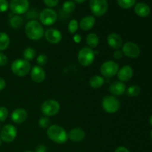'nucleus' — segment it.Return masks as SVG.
<instances>
[{
	"label": "nucleus",
	"instance_id": "obj_30",
	"mask_svg": "<svg viewBox=\"0 0 152 152\" xmlns=\"http://www.w3.org/2000/svg\"><path fill=\"white\" fill-rule=\"evenodd\" d=\"M79 27H80V25H79V22H77V20H76V19H72V20L70 21L69 24H68V31H69L71 34H75L77 31V30H78Z\"/></svg>",
	"mask_w": 152,
	"mask_h": 152
},
{
	"label": "nucleus",
	"instance_id": "obj_37",
	"mask_svg": "<svg viewBox=\"0 0 152 152\" xmlns=\"http://www.w3.org/2000/svg\"><path fill=\"white\" fill-rule=\"evenodd\" d=\"M113 56L115 59H121L123 56V51L120 50H116L113 54Z\"/></svg>",
	"mask_w": 152,
	"mask_h": 152
},
{
	"label": "nucleus",
	"instance_id": "obj_23",
	"mask_svg": "<svg viewBox=\"0 0 152 152\" xmlns=\"http://www.w3.org/2000/svg\"><path fill=\"white\" fill-rule=\"evenodd\" d=\"M99 42V37L94 33H91L86 37V43L91 48H95L96 47H97Z\"/></svg>",
	"mask_w": 152,
	"mask_h": 152
},
{
	"label": "nucleus",
	"instance_id": "obj_1",
	"mask_svg": "<svg viewBox=\"0 0 152 152\" xmlns=\"http://www.w3.org/2000/svg\"><path fill=\"white\" fill-rule=\"evenodd\" d=\"M48 137L50 140L58 144H64L68 141V135L65 129L59 125H51L47 129Z\"/></svg>",
	"mask_w": 152,
	"mask_h": 152
},
{
	"label": "nucleus",
	"instance_id": "obj_26",
	"mask_svg": "<svg viewBox=\"0 0 152 152\" xmlns=\"http://www.w3.org/2000/svg\"><path fill=\"white\" fill-rule=\"evenodd\" d=\"M36 56L35 49L31 47H28L24 50L23 51V58L27 61H31L34 59Z\"/></svg>",
	"mask_w": 152,
	"mask_h": 152
},
{
	"label": "nucleus",
	"instance_id": "obj_33",
	"mask_svg": "<svg viewBox=\"0 0 152 152\" xmlns=\"http://www.w3.org/2000/svg\"><path fill=\"white\" fill-rule=\"evenodd\" d=\"M37 62L38 64V65H39L41 67L46 65L48 62V56L45 54L39 55L37 59Z\"/></svg>",
	"mask_w": 152,
	"mask_h": 152
},
{
	"label": "nucleus",
	"instance_id": "obj_38",
	"mask_svg": "<svg viewBox=\"0 0 152 152\" xmlns=\"http://www.w3.org/2000/svg\"><path fill=\"white\" fill-rule=\"evenodd\" d=\"M35 152H47V146L44 144H40L37 146Z\"/></svg>",
	"mask_w": 152,
	"mask_h": 152
},
{
	"label": "nucleus",
	"instance_id": "obj_39",
	"mask_svg": "<svg viewBox=\"0 0 152 152\" xmlns=\"http://www.w3.org/2000/svg\"><path fill=\"white\" fill-rule=\"evenodd\" d=\"M114 152H130L129 149H128L126 147H124V146H120L118 147V148H116L115 151Z\"/></svg>",
	"mask_w": 152,
	"mask_h": 152
},
{
	"label": "nucleus",
	"instance_id": "obj_12",
	"mask_svg": "<svg viewBox=\"0 0 152 152\" xmlns=\"http://www.w3.org/2000/svg\"><path fill=\"white\" fill-rule=\"evenodd\" d=\"M122 47H123L122 51H123V55H126L129 58L134 59V58L138 57L139 55L140 54V48L134 42H127Z\"/></svg>",
	"mask_w": 152,
	"mask_h": 152
},
{
	"label": "nucleus",
	"instance_id": "obj_21",
	"mask_svg": "<svg viewBox=\"0 0 152 152\" xmlns=\"http://www.w3.org/2000/svg\"><path fill=\"white\" fill-rule=\"evenodd\" d=\"M134 12L138 16L140 17H146L150 14L151 8L149 6L144 2H140L135 5Z\"/></svg>",
	"mask_w": 152,
	"mask_h": 152
},
{
	"label": "nucleus",
	"instance_id": "obj_42",
	"mask_svg": "<svg viewBox=\"0 0 152 152\" xmlns=\"http://www.w3.org/2000/svg\"><path fill=\"white\" fill-rule=\"evenodd\" d=\"M74 1H75V2L80 4V3H83V2H84V1H86V0H74Z\"/></svg>",
	"mask_w": 152,
	"mask_h": 152
},
{
	"label": "nucleus",
	"instance_id": "obj_16",
	"mask_svg": "<svg viewBox=\"0 0 152 152\" xmlns=\"http://www.w3.org/2000/svg\"><path fill=\"white\" fill-rule=\"evenodd\" d=\"M10 117L13 123L16 124H21L28 118V112L24 108H17L12 112Z\"/></svg>",
	"mask_w": 152,
	"mask_h": 152
},
{
	"label": "nucleus",
	"instance_id": "obj_31",
	"mask_svg": "<svg viewBox=\"0 0 152 152\" xmlns=\"http://www.w3.org/2000/svg\"><path fill=\"white\" fill-rule=\"evenodd\" d=\"M38 124L42 129H46L50 126V121L48 117L44 116V117H42L41 118H39V120L38 121Z\"/></svg>",
	"mask_w": 152,
	"mask_h": 152
},
{
	"label": "nucleus",
	"instance_id": "obj_3",
	"mask_svg": "<svg viewBox=\"0 0 152 152\" xmlns=\"http://www.w3.org/2000/svg\"><path fill=\"white\" fill-rule=\"evenodd\" d=\"M31 66L28 61L24 59H17L11 64V71L17 77H25L31 72Z\"/></svg>",
	"mask_w": 152,
	"mask_h": 152
},
{
	"label": "nucleus",
	"instance_id": "obj_13",
	"mask_svg": "<svg viewBox=\"0 0 152 152\" xmlns=\"http://www.w3.org/2000/svg\"><path fill=\"white\" fill-rule=\"evenodd\" d=\"M46 40L51 44H57L62 40V34L56 28H49L46 30L44 34Z\"/></svg>",
	"mask_w": 152,
	"mask_h": 152
},
{
	"label": "nucleus",
	"instance_id": "obj_10",
	"mask_svg": "<svg viewBox=\"0 0 152 152\" xmlns=\"http://www.w3.org/2000/svg\"><path fill=\"white\" fill-rule=\"evenodd\" d=\"M40 22L46 26H50L54 24L57 19V14L53 9L45 8L42 10L39 13Z\"/></svg>",
	"mask_w": 152,
	"mask_h": 152
},
{
	"label": "nucleus",
	"instance_id": "obj_20",
	"mask_svg": "<svg viewBox=\"0 0 152 152\" xmlns=\"http://www.w3.org/2000/svg\"><path fill=\"white\" fill-rule=\"evenodd\" d=\"M96 19L94 16H87L81 19L79 25L81 28L82 30L85 31H90L95 25Z\"/></svg>",
	"mask_w": 152,
	"mask_h": 152
},
{
	"label": "nucleus",
	"instance_id": "obj_17",
	"mask_svg": "<svg viewBox=\"0 0 152 152\" xmlns=\"http://www.w3.org/2000/svg\"><path fill=\"white\" fill-rule=\"evenodd\" d=\"M107 42L111 48L119 50L123 46L122 37L116 33H111L107 37Z\"/></svg>",
	"mask_w": 152,
	"mask_h": 152
},
{
	"label": "nucleus",
	"instance_id": "obj_18",
	"mask_svg": "<svg viewBox=\"0 0 152 152\" xmlns=\"http://www.w3.org/2000/svg\"><path fill=\"white\" fill-rule=\"evenodd\" d=\"M126 86L124 83L121 81H114L110 85L109 91L113 96H121L126 92Z\"/></svg>",
	"mask_w": 152,
	"mask_h": 152
},
{
	"label": "nucleus",
	"instance_id": "obj_24",
	"mask_svg": "<svg viewBox=\"0 0 152 152\" xmlns=\"http://www.w3.org/2000/svg\"><path fill=\"white\" fill-rule=\"evenodd\" d=\"M10 45V37L6 33L0 32V51L6 50Z\"/></svg>",
	"mask_w": 152,
	"mask_h": 152
},
{
	"label": "nucleus",
	"instance_id": "obj_44",
	"mask_svg": "<svg viewBox=\"0 0 152 152\" xmlns=\"http://www.w3.org/2000/svg\"><path fill=\"white\" fill-rule=\"evenodd\" d=\"M1 142H2V140H1V138H0V146H1Z\"/></svg>",
	"mask_w": 152,
	"mask_h": 152
},
{
	"label": "nucleus",
	"instance_id": "obj_14",
	"mask_svg": "<svg viewBox=\"0 0 152 152\" xmlns=\"http://www.w3.org/2000/svg\"><path fill=\"white\" fill-rule=\"evenodd\" d=\"M45 72L39 65H35L31 70V77L33 81L37 83H41L45 80Z\"/></svg>",
	"mask_w": 152,
	"mask_h": 152
},
{
	"label": "nucleus",
	"instance_id": "obj_43",
	"mask_svg": "<svg viewBox=\"0 0 152 152\" xmlns=\"http://www.w3.org/2000/svg\"><path fill=\"white\" fill-rule=\"evenodd\" d=\"M149 123H150V125L152 126V115L150 117V118H149Z\"/></svg>",
	"mask_w": 152,
	"mask_h": 152
},
{
	"label": "nucleus",
	"instance_id": "obj_15",
	"mask_svg": "<svg viewBox=\"0 0 152 152\" xmlns=\"http://www.w3.org/2000/svg\"><path fill=\"white\" fill-rule=\"evenodd\" d=\"M117 74L120 81L123 82V83L128 82L133 77L134 70L129 65H125V66L122 67L120 69H119Z\"/></svg>",
	"mask_w": 152,
	"mask_h": 152
},
{
	"label": "nucleus",
	"instance_id": "obj_35",
	"mask_svg": "<svg viewBox=\"0 0 152 152\" xmlns=\"http://www.w3.org/2000/svg\"><path fill=\"white\" fill-rule=\"evenodd\" d=\"M44 4L49 7H53L59 3V0H42Z\"/></svg>",
	"mask_w": 152,
	"mask_h": 152
},
{
	"label": "nucleus",
	"instance_id": "obj_7",
	"mask_svg": "<svg viewBox=\"0 0 152 152\" xmlns=\"http://www.w3.org/2000/svg\"><path fill=\"white\" fill-rule=\"evenodd\" d=\"M89 5L91 12L96 16H103L108 8L107 0H90Z\"/></svg>",
	"mask_w": 152,
	"mask_h": 152
},
{
	"label": "nucleus",
	"instance_id": "obj_47",
	"mask_svg": "<svg viewBox=\"0 0 152 152\" xmlns=\"http://www.w3.org/2000/svg\"><path fill=\"white\" fill-rule=\"evenodd\" d=\"M0 128H1V125H0Z\"/></svg>",
	"mask_w": 152,
	"mask_h": 152
},
{
	"label": "nucleus",
	"instance_id": "obj_45",
	"mask_svg": "<svg viewBox=\"0 0 152 152\" xmlns=\"http://www.w3.org/2000/svg\"><path fill=\"white\" fill-rule=\"evenodd\" d=\"M24 152H35V151H24Z\"/></svg>",
	"mask_w": 152,
	"mask_h": 152
},
{
	"label": "nucleus",
	"instance_id": "obj_22",
	"mask_svg": "<svg viewBox=\"0 0 152 152\" xmlns=\"http://www.w3.org/2000/svg\"><path fill=\"white\" fill-rule=\"evenodd\" d=\"M104 83H105V79L99 75L93 76L90 79V81H89V84H90L91 87L94 89H98L102 87L103 86Z\"/></svg>",
	"mask_w": 152,
	"mask_h": 152
},
{
	"label": "nucleus",
	"instance_id": "obj_32",
	"mask_svg": "<svg viewBox=\"0 0 152 152\" xmlns=\"http://www.w3.org/2000/svg\"><path fill=\"white\" fill-rule=\"evenodd\" d=\"M8 117V110L4 106H0V122H4Z\"/></svg>",
	"mask_w": 152,
	"mask_h": 152
},
{
	"label": "nucleus",
	"instance_id": "obj_19",
	"mask_svg": "<svg viewBox=\"0 0 152 152\" xmlns=\"http://www.w3.org/2000/svg\"><path fill=\"white\" fill-rule=\"evenodd\" d=\"M68 139L71 140V141L75 142L83 141L86 137V132L83 129L80 128H74L70 131L69 133L68 134Z\"/></svg>",
	"mask_w": 152,
	"mask_h": 152
},
{
	"label": "nucleus",
	"instance_id": "obj_28",
	"mask_svg": "<svg viewBox=\"0 0 152 152\" xmlns=\"http://www.w3.org/2000/svg\"><path fill=\"white\" fill-rule=\"evenodd\" d=\"M119 5L123 9H129L135 4L136 0H117Z\"/></svg>",
	"mask_w": 152,
	"mask_h": 152
},
{
	"label": "nucleus",
	"instance_id": "obj_40",
	"mask_svg": "<svg viewBox=\"0 0 152 152\" xmlns=\"http://www.w3.org/2000/svg\"><path fill=\"white\" fill-rule=\"evenodd\" d=\"M6 86V82L4 79L0 77V91H2L3 89L5 88Z\"/></svg>",
	"mask_w": 152,
	"mask_h": 152
},
{
	"label": "nucleus",
	"instance_id": "obj_25",
	"mask_svg": "<svg viewBox=\"0 0 152 152\" xmlns=\"http://www.w3.org/2000/svg\"><path fill=\"white\" fill-rule=\"evenodd\" d=\"M9 24L11 28L17 29V28H20L23 24V19L19 15H16L10 18L9 20Z\"/></svg>",
	"mask_w": 152,
	"mask_h": 152
},
{
	"label": "nucleus",
	"instance_id": "obj_11",
	"mask_svg": "<svg viewBox=\"0 0 152 152\" xmlns=\"http://www.w3.org/2000/svg\"><path fill=\"white\" fill-rule=\"evenodd\" d=\"M11 11L16 15L24 14L29 8L28 0H11L10 4Z\"/></svg>",
	"mask_w": 152,
	"mask_h": 152
},
{
	"label": "nucleus",
	"instance_id": "obj_27",
	"mask_svg": "<svg viewBox=\"0 0 152 152\" xmlns=\"http://www.w3.org/2000/svg\"><path fill=\"white\" fill-rule=\"evenodd\" d=\"M126 92L129 96L135 97L140 94V88L137 86H131L128 88H126Z\"/></svg>",
	"mask_w": 152,
	"mask_h": 152
},
{
	"label": "nucleus",
	"instance_id": "obj_2",
	"mask_svg": "<svg viewBox=\"0 0 152 152\" xmlns=\"http://www.w3.org/2000/svg\"><path fill=\"white\" fill-rule=\"evenodd\" d=\"M25 32L30 39L34 40V41L40 39L45 34L42 25L36 20H31L26 24Z\"/></svg>",
	"mask_w": 152,
	"mask_h": 152
},
{
	"label": "nucleus",
	"instance_id": "obj_5",
	"mask_svg": "<svg viewBox=\"0 0 152 152\" xmlns=\"http://www.w3.org/2000/svg\"><path fill=\"white\" fill-rule=\"evenodd\" d=\"M60 110V104L56 99H47L41 105V111L45 117L56 115Z\"/></svg>",
	"mask_w": 152,
	"mask_h": 152
},
{
	"label": "nucleus",
	"instance_id": "obj_41",
	"mask_svg": "<svg viewBox=\"0 0 152 152\" xmlns=\"http://www.w3.org/2000/svg\"><path fill=\"white\" fill-rule=\"evenodd\" d=\"M74 41L76 43H80V41H81L82 38H81V36L80 34H76V35L74 36Z\"/></svg>",
	"mask_w": 152,
	"mask_h": 152
},
{
	"label": "nucleus",
	"instance_id": "obj_34",
	"mask_svg": "<svg viewBox=\"0 0 152 152\" xmlns=\"http://www.w3.org/2000/svg\"><path fill=\"white\" fill-rule=\"evenodd\" d=\"M8 7L9 4L7 0H0V12L1 13L7 11Z\"/></svg>",
	"mask_w": 152,
	"mask_h": 152
},
{
	"label": "nucleus",
	"instance_id": "obj_29",
	"mask_svg": "<svg viewBox=\"0 0 152 152\" xmlns=\"http://www.w3.org/2000/svg\"><path fill=\"white\" fill-rule=\"evenodd\" d=\"M76 5L75 3L73 1H66L63 4H62V10L63 11H65V13H71L75 9Z\"/></svg>",
	"mask_w": 152,
	"mask_h": 152
},
{
	"label": "nucleus",
	"instance_id": "obj_4",
	"mask_svg": "<svg viewBox=\"0 0 152 152\" xmlns=\"http://www.w3.org/2000/svg\"><path fill=\"white\" fill-rule=\"evenodd\" d=\"M95 59V53L92 48L84 47L80 49L77 55L78 62L82 66L88 67L92 65Z\"/></svg>",
	"mask_w": 152,
	"mask_h": 152
},
{
	"label": "nucleus",
	"instance_id": "obj_9",
	"mask_svg": "<svg viewBox=\"0 0 152 152\" xmlns=\"http://www.w3.org/2000/svg\"><path fill=\"white\" fill-rule=\"evenodd\" d=\"M17 136V129L13 125H5L0 132V138L7 143L13 142Z\"/></svg>",
	"mask_w": 152,
	"mask_h": 152
},
{
	"label": "nucleus",
	"instance_id": "obj_36",
	"mask_svg": "<svg viewBox=\"0 0 152 152\" xmlns=\"http://www.w3.org/2000/svg\"><path fill=\"white\" fill-rule=\"evenodd\" d=\"M7 57L4 53L0 51V66H5L7 64Z\"/></svg>",
	"mask_w": 152,
	"mask_h": 152
},
{
	"label": "nucleus",
	"instance_id": "obj_6",
	"mask_svg": "<svg viewBox=\"0 0 152 152\" xmlns=\"http://www.w3.org/2000/svg\"><path fill=\"white\" fill-rule=\"evenodd\" d=\"M102 106L105 112L108 114H114L120 109V102L115 96L108 95L102 99Z\"/></svg>",
	"mask_w": 152,
	"mask_h": 152
},
{
	"label": "nucleus",
	"instance_id": "obj_46",
	"mask_svg": "<svg viewBox=\"0 0 152 152\" xmlns=\"http://www.w3.org/2000/svg\"><path fill=\"white\" fill-rule=\"evenodd\" d=\"M151 140H152V130H151Z\"/></svg>",
	"mask_w": 152,
	"mask_h": 152
},
{
	"label": "nucleus",
	"instance_id": "obj_8",
	"mask_svg": "<svg viewBox=\"0 0 152 152\" xmlns=\"http://www.w3.org/2000/svg\"><path fill=\"white\" fill-rule=\"evenodd\" d=\"M119 69V65L117 62L112 60H108L102 64L100 67V72L105 78H111L117 74Z\"/></svg>",
	"mask_w": 152,
	"mask_h": 152
}]
</instances>
